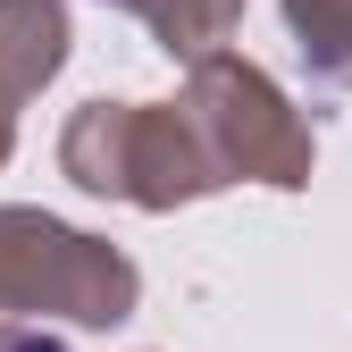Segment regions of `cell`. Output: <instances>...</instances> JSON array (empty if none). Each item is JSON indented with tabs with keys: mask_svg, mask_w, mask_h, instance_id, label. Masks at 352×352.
Listing matches in <instances>:
<instances>
[{
	"mask_svg": "<svg viewBox=\"0 0 352 352\" xmlns=\"http://www.w3.org/2000/svg\"><path fill=\"white\" fill-rule=\"evenodd\" d=\"M0 352H67L59 336H34V327H0Z\"/></svg>",
	"mask_w": 352,
	"mask_h": 352,
	"instance_id": "6da1fadb",
	"label": "cell"
}]
</instances>
